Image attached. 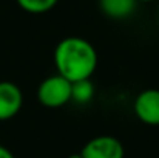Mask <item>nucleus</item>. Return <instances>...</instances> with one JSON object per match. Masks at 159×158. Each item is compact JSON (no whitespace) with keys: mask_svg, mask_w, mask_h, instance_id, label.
<instances>
[{"mask_svg":"<svg viewBox=\"0 0 159 158\" xmlns=\"http://www.w3.org/2000/svg\"><path fill=\"white\" fill-rule=\"evenodd\" d=\"M54 65L57 74L70 82L91 79L98 68V51L88 41L70 36L56 45Z\"/></svg>","mask_w":159,"mask_h":158,"instance_id":"1","label":"nucleus"},{"mask_svg":"<svg viewBox=\"0 0 159 158\" xmlns=\"http://www.w3.org/2000/svg\"><path fill=\"white\" fill-rule=\"evenodd\" d=\"M37 99L43 107L59 108L71 101V82L60 74L43 79L37 89Z\"/></svg>","mask_w":159,"mask_h":158,"instance_id":"2","label":"nucleus"},{"mask_svg":"<svg viewBox=\"0 0 159 158\" xmlns=\"http://www.w3.org/2000/svg\"><path fill=\"white\" fill-rule=\"evenodd\" d=\"M82 158H124L125 149L122 143L111 135H99L91 138L80 151Z\"/></svg>","mask_w":159,"mask_h":158,"instance_id":"3","label":"nucleus"},{"mask_svg":"<svg viewBox=\"0 0 159 158\" xmlns=\"http://www.w3.org/2000/svg\"><path fill=\"white\" fill-rule=\"evenodd\" d=\"M134 115L147 126H159V90L147 89L141 92L133 104Z\"/></svg>","mask_w":159,"mask_h":158,"instance_id":"4","label":"nucleus"},{"mask_svg":"<svg viewBox=\"0 0 159 158\" xmlns=\"http://www.w3.org/2000/svg\"><path fill=\"white\" fill-rule=\"evenodd\" d=\"M23 105V93L20 87L11 81L0 82V121L14 118Z\"/></svg>","mask_w":159,"mask_h":158,"instance_id":"5","label":"nucleus"},{"mask_svg":"<svg viewBox=\"0 0 159 158\" xmlns=\"http://www.w3.org/2000/svg\"><path fill=\"white\" fill-rule=\"evenodd\" d=\"M136 0H99L101 11L110 19L122 20L130 17L136 9Z\"/></svg>","mask_w":159,"mask_h":158,"instance_id":"6","label":"nucleus"},{"mask_svg":"<svg viewBox=\"0 0 159 158\" xmlns=\"http://www.w3.org/2000/svg\"><path fill=\"white\" fill-rule=\"evenodd\" d=\"M94 85L91 79H82L71 82V101L79 105H85L91 103L94 98Z\"/></svg>","mask_w":159,"mask_h":158,"instance_id":"7","label":"nucleus"},{"mask_svg":"<svg viewBox=\"0 0 159 158\" xmlns=\"http://www.w3.org/2000/svg\"><path fill=\"white\" fill-rule=\"evenodd\" d=\"M17 5L30 14H43L53 9L59 0H16Z\"/></svg>","mask_w":159,"mask_h":158,"instance_id":"8","label":"nucleus"},{"mask_svg":"<svg viewBox=\"0 0 159 158\" xmlns=\"http://www.w3.org/2000/svg\"><path fill=\"white\" fill-rule=\"evenodd\" d=\"M0 158H16V157L12 155V152L8 147H5V146L0 144Z\"/></svg>","mask_w":159,"mask_h":158,"instance_id":"9","label":"nucleus"},{"mask_svg":"<svg viewBox=\"0 0 159 158\" xmlns=\"http://www.w3.org/2000/svg\"><path fill=\"white\" fill-rule=\"evenodd\" d=\"M66 158H82V157H80V154H73V155H70Z\"/></svg>","mask_w":159,"mask_h":158,"instance_id":"10","label":"nucleus"},{"mask_svg":"<svg viewBox=\"0 0 159 158\" xmlns=\"http://www.w3.org/2000/svg\"><path fill=\"white\" fill-rule=\"evenodd\" d=\"M136 2H153V0H136Z\"/></svg>","mask_w":159,"mask_h":158,"instance_id":"11","label":"nucleus"}]
</instances>
